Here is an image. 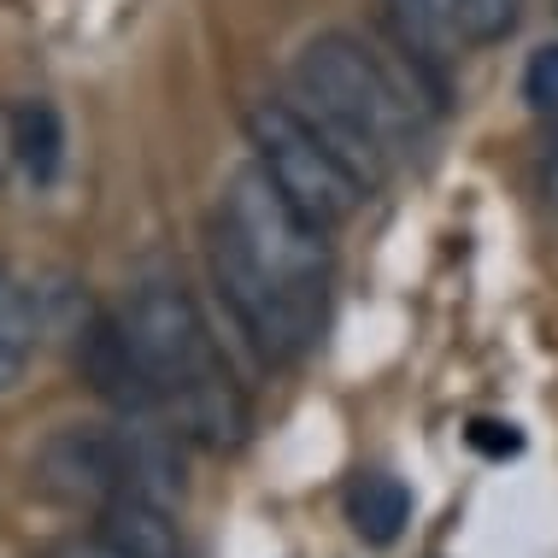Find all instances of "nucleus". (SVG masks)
<instances>
[{
  "label": "nucleus",
  "instance_id": "1",
  "mask_svg": "<svg viewBox=\"0 0 558 558\" xmlns=\"http://www.w3.org/2000/svg\"><path fill=\"white\" fill-rule=\"evenodd\" d=\"M206 265L259 359L289 365L312 347L329 300V230L294 213L259 159L223 183L206 223Z\"/></svg>",
  "mask_w": 558,
  "mask_h": 558
},
{
  "label": "nucleus",
  "instance_id": "2",
  "mask_svg": "<svg viewBox=\"0 0 558 558\" xmlns=\"http://www.w3.org/2000/svg\"><path fill=\"white\" fill-rule=\"evenodd\" d=\"M124 336L135 341L147 376H154L165 417L177 435L201 441L206 452H235L253 429L247 388L223 365L213 329L183 282H142L124 306Z\"/></svg>",
  "mask_w": 558,
  "mask_h": 558
},
{
  "label": "nucleus",
  "instance_id": "3",
  "mask_svg": "<svg viewBox=\"0 0 558 558\" xmlns=\"http://www.w3.org/2000/svg\"><path fill=\"white\" fill-rule=\"evenodd\" d=\"M294 88H300V100H312V118L359 159V171L371 183L383 177L388 154H400L417 135V88L424 83L388 71L359 36H341V29L312 36L294 59Z\"/></svg>",
  "mask_w": 558,
  "mask_h": 558
},
{
  "label": "nucleus",
  "instance_id": "4",
  "mask_svg": "<svg viewBox=\"0 0 558 558\" xmlns=\"http://www.w3.org/2000/svg\"><path fill=\"white\" fill-rule=\"evenodd\" d=\"M247 147L270 171V183L294 201V213L312 218L318 230H341V223L365 206L371 177L359 171V159L312 118V107H294V100H253L247 107Z\"/></svg>",
  "mask_w": 558,
  "mask_h": 558
},
{
  "label": "nucleus",
  "instance_id": "5",
  "mask_svg": "<svg viewBox=\"0 0 558 558\" xmlns=\"http://www.w3.org/2000/svg\"><path fill=\"white\" fill-rule=\"evenodd\" d=\"M36 488L59 506H88L100 511L118 500L124 488H135L130 476V435L124 424L100 429V424H65L53 429L36 452Z\"/></svg>",
  "mask_w": 558,
  "mask_h": 558
},
{
  "label": "nucleus",
  "instance_id": "6",
  "mask_svg": "<svg viewBox=\"0 0 558 558\" xmlns=\"http://www.w3.org/2000/svg\"><path fill=\"white\" fill-rule=\"evenodd\" d=\"M383 24H388V36H395L405 71H412L435 100H447L452 59L471 48L459 0H383Z\"/></svg>",
  "mask_w": 558,
  "mask_h": 558
},
{
  "label": "nucleus",
  "instance_id": "7",
  "mask_svg": "<svg viewBox=\"0 0 558 558\" xmlns=\"http://www.w3.org/2000/svg\"><path fill=\"white\" fill-rule=\"evenodd\" d=\"M95 535H107L130 558H189L177 511L165 500H154V494H135V488H124L118 500H107L95 511Z\"/></svg>",
  "mask_w": 558,
  "mask_h": 558
},
{
  "label": "nucleus",
  "instance_id": "8",
  "mask_svg": "<svg viewBox=\"0 0 558 558\" xmlns=\"http://www.w3.org/2000/svg\"><path fill=\"white\" fill-rule=\"evenodd\" d=\"M347 523H353V535L365 541V547H376V553L395 547L400 530L412 523V488L388 471L353 476V488H347Z\"/></svg>",
  "mask_w": 558,
  "mask_h": 558
},
{
  "label": "nucleus",
  "instance_id": "9",
  "mask_svg": "<svg viewBox=\"0 0 558 558\" xmlns=\"http://www.w3.org/2000/svg\"><path fill=\"white\" fill-rule=\"evenodd\" d=\"M12 130H19V171L36 189H48L65 165V118H59L53 100H24L12 107Z\"/></svg>",
  "mask_w": 558,
  "mask_h": 558
},
{
  "label": "nucleus",
  "instance_id": "10",
  "mask_svg": "<svg viewBox=\"0 0 558 558\" xmlns=\"http://www.w3.org/2000/svg\"><path fill=\"white\" fill-rule=\"evenodd\" d=\"M36 329H41L36 294H29L24 282L12 277L7 265H0V395H7L12 383H19L29 347H36Z\"/></svg>",
  "mask_w": 558,
  "mask_h": 558
},
{
  "label": "nucleus",
  "instance_id": "11",
  "mask_svg": "<svg viewBox=\"0 0 558 558\" xmlns=\"http://www.w3.org/2000/svg\"><path fill=\"white\" fill-rule=\"evenodd\" d=\"M459 19H464L471 48H494V41H506L523 24V0H459Z\"/></svg>",
  "mask_w": 558,
  "mask_h": 558
},
{
  "label": "nucleus",
  "instance_id": "12",
  "mask_svg": "<svg viewBox=\"0 0 558 558\" xmlns=\"http://www.w3.org/2000/svg\"><path fill=\"white\" fill-rule=\"evenodd\" d=\"M523 107L558 124V41H541L530 53V65H523Z\"/></svg>",
  "mask_w": 558,
  "mask_h": 558
},
{
  "label": "nucleus",
  "instance_id": "13",
  "mask_svg": "<svg viewBox=\"0 0 558 558\" xmlns=\"http://www.w3.org/2000/svg\"><path fill=\"white\" fill-rule=\"evenodd\" d=\"M464 441H471L482 459H511V452H523L518 424H494V417H476V424L464 429Z\"/></svg>",
  "mask_w": 558,
  "mask_h": 558
},
{
  "label": "nucleus",
  "instance_id": "14",
  "mask_svg": "<svg viewBox=\"0 0 558 558\" xmlns=\"http://www.w3.org/2000/svg\"><path fill=\"white\" fill-rule=\"evenodd\" d=\"M48 558H130V553H118L107 535H95V541H59V547H48Z\"/></svg>",
  "mask_w": 558,
  "mask_h": 558
},
{
  "label": "nucleus",
  "instance_id": "15",
  "mask_svg": "<svg viewBox=\"0 0 558 558\" xmlns=\"http://www.w3.org/2000/svg\"><path fill=\"white\" fill-rule=\"evenodd\" d=\"M12 165H19V130H12V107H0V183Z\"/></svg>",
  "mask_w": 558,
  "mask_h": 558
},
{
  "label": "nucleus",
  "instance_id": "16",
  "mask_svg": "<svg viewBox=\"0 0 558 558\" xmlns=\"http://www.w3.org/2000/svg\"><path fill=\"white\" fill-rule=\"evenodd\" d=\"M553 189H558V154H553Z\"/></svg>",
  "mask_w": 558,
  "mask_h": 558
}]
</instances>
